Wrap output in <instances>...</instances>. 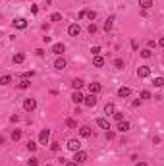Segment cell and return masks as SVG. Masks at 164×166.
Masks as SVG:
<instances>
[{
	"label": "cell",
	"mask_w": 164,
	"mask_h": 166,
	"mask_svg": "<svg viewBox=\"0 0 164 166\" xmlns=\"http://www.w3.org/2000/svg\"><path fill=\"white\" fill-rule=\"evenodd\" d=\"M48 139H50V129H41V133H39V143H41V145H47Z\"/></svg>",
	"instance_id": "cell-1"
},
{
	"label": "cell",
	"mask_w": 164,
	"mask_h": 166,
	"mask_svg": "<svg viewBox=\"0 0 164 166\" xmlns=\"http://www.w3.org/2000/svg\"><path fill=\"white\" fill-rule=\"evenodd\" d=\"M23 108H25L27 112H33L37 108V100L35 99H25L23 100Z\"/></svg>",
	"instance_id": "cell-2"
},
{
	"label": "cell",
	"mask_w": 164,
	"mask_h": 166,
	"mask_svg": "<svg viewBox=\"0 0 164 166\" xmlns=\"http://www.w3.org/2000/svg\"><path fill=\"white\" fill-rule=\"evenodd\" d=\"M68 149H69V151H73V153L81 151V141L79 139H69L68 141Z\"/></svg>",
	"instance_id": "cell-3"
},
{
	"label": "cell",
	"mask_w": 164,
	"mask_h": 166,
	"mask_svg": "<svg viewBox=\"0 0 164 166\" xmlns=\"http://www.w3.org/2000/svg\"><path fill=\"white\" fill-rule=\"evenodd\" d=\"M68 33H69V37H77V35L81 33V27H79V23H72V25L68 27Z\"/></svg>",
	"instance_id": "cell-4"
},
{
	"label": "cell",
	"mask_w": 164,
	"mask_h": 166,
	"mask_svg": "<svg viewBox=\"0 0 164 166\" xmlns=\"http://www.w3.org/2000/svg\"><path fill=\"white\" fill-rule=\"evenodd\" d=\"M85 160H87V155H85L83 151H75L73 153V162L81 164V162H85Z\"/></svg>",
	"instance_id": "cell-5"
},
{
	"label": "cell",
	"mask_w": 164,
	"mask_h": 166,
	"mask_svg": "<svg viewBox=\"0 0 164 166\" xmlns=\"http://www.w3.org/2000/svg\"><path fill=\"white\" fill-rule=\"evenodd\" d=\"M137 75L139 77H149L151 75V68L149 66H139L137 68Z\"/></svg>",
	"instance_id": "cell-6"
},
{
	"label": "cell",
	"mask_w": 164,
	"mask_h": 166,
	"mask_svg": "<svg viewBox=\"0 0 164 166\" xmlns=\"http://www.w3.org/2000/svg\"><path fill=\"white\" fill-rule=\"evenodd\" d=\"M72 100H73L75 104H79V103H85V97L81 95L79 91H73V95H72Z\"/></svg>",
	"instance_id": "cell-7"
},
{
	"label": "cell",
	"mask_w": 164,
	"mask_h": 166,
	"mask_svg": "<svg viewBox=\"0 0 164 166\" xmlns=\"http://www.w3.org/2000/svg\"><path fill=\"white\" fill-rule=\"evenodd\" d=\"M129 95H131L129 87H120L118 89V97H120V99H126V97H129Z\"/></svg>",
	"instance_id": "cell-8"
},
{
	"label": "cell",
	"mask_w": 164,
	"mask_h": 166,
	"mask_svg": "<svg viewBox=\"0 0 164 166\" xmlns=\"http://www.w3.org/2000/svg\"><path fill=\"white\" fill-rule=\"evenodd\" d=\"M64 50H66V46H64L62 43H56L54 46H52V52H54V54H58V56H62Z\"/></svg>",
	"instance_id": "cell-9"
},
{
	"label": "cell",
	"mask_w": 164,
	"mask_h": 166,
	"mask_svg": "<svg viewBox=\"0 0 164 166\" xmlns=\"http://www.w3.org/2000/svg\"><path fill=\"white\" fill-rule=\"evenodd\" d=\"M97 125H98V128H102V129H110V122L106 118H98L97 120Z\"/></svg>",
	"instance_id": "cell-10"
},
{
	"label": "cell",
	"mask_w": 164,
	"mask_h": 166,
	"mask_svg": "<svg viewBox=\"0 0 164 166\" xmlns=\"http://www.w3.org/2000/svg\"><path fill=\"white\" fill-rule=\"evenodd\" d=\"M85 104H87L89 108H93L97 104V97L95 95H89V97H85Z\"/></svg>",
	"instance_id": "cell-11"
},
{
	"label": "cell",
	"mask_w": 164,
	"mask_h": 166,
	"mask_svg": "<svg viewBox=\"0 0 164 166\" xmlns=\"http://www.w3.org/2000/svg\"><path fill=\"white\" fill-rule=\"evenodd\" d=\"M129 129V122H126V120H122V122H118V131L126 133Z\"/></svg>",
	"instance_id": "cell-12"
},
{
	"label": "cell",
	"mask_w": 164,
	"mask_h": 166,
	"mask_svg": "<svg viewBox=\"0 0 164 166\" xmlns=\"http://www.w3.org/2000/svg\"><path fill=\"white\" fill-rule=\"evenodd\" d=\"M14 25H16V29H25V27H27V21H25L23 18H19V19H16V21H14Z\"/></svg>",
	"instance_id": "cell-13"
},
{
	"label": "cell",
	"mask_w": 164,
	"mask_h": 166,
	"mask_svg": "<svg viewBox=\"0 0 164 166\" xmlns=\"http://www.w3.org/2000/svg\"><path fill=\"white\" fill-rule=\"evenodd\" d=\"M100 83H91L89 85V91H91V95H97V93H100Z\"/></svg>",
	"instance_id": "cell-14"
},
{
	"label": "cell",
	"mask_w": 164,
	"mask_h": 166,
	"mask_svg": "<svg viewBox=\"0 0 164 166\" xmlns=\"http://www.w3.org/2000/svg\"><path fill=\"white\" fill-rule=\"evenodd\" d=\"M93 64H95V68H102V66H104V58L98 54V56H95V58H93Z\"/></svg>",
	"instance_id": "cell-15"
},
{
	"label": "cell",
	"mask_w": 164,
	"mask_h": 166,
	"mask_svg": "<svg viewBox=\"0 0 164 166\" xmlns=\"http://www.w3.org/2000/svg\"><path fill=\"white\" fill-rule=\"evenodd\" d=\"M79 135L81 137H91V128H87V125L79 128Z\"/></svg>",
	"instance_id": "cell-16"
},
{
	"label": "cell",
	"mask_w": 164,
	"mask_h": 166,
	"mask_svg": "<svg viewBox=\"0 0 164 166\" xmlns=\"http://www.w3.org/2000/svg\"><path fill=\"white\" fill-rule=\"evenodd\" d=\"M139 6L143 10H149V8H153V0H139Z\"/></svg>",
	"instance_id": "cell-17"
},
{
	"label": "cell",
	"mask_w": 164,
	"mask_h": 166,
	"mask_svg": "<svg viewBox=\"0 0 164 166\" xmlns=\"http://www.w3.org/2000/svg\"><path fill=\"white\" fill-rule=\"evenodd\" d=\"M54 68H56V70H64V68H66V60L64 58H56Z\"/></svg>",
	"instance_id": "cell-18"
},
{
	"label": "cell",
	"mask_w": 164,
	"mask_h": 166,
	"mask_svg": "<svg viewBox=\"0 0 164 166\" xmlns=\"http://www.w3.org/2000/svg\"><path fill=\"white\" fill-rule=\"evenodd\" d=\"M112 23H114V15L104 21V25H102V27H104V31H110V29H112Z\"/></svg>",
	"instance_id": "cell-19"
},
{
	"label": "cell",
	"mask_w": 164,
	"mask_h": 166,
	"mask_svg": "<svg viewBox=\"0 0 164 166\" xmlns=\"http://www.w3.org/2000/svg\"><path fill=\"white\" fill-rule=\"evenodd\" d=\"M29 85H31V81H29V79H21V81H19V83H18V87H19V89H21V91H25V89H27V87H29Z\"/></svg>",
	"instance_id": "cell-20"
},
{
	"label": "cell",
	"mask_w": 164,
	"mask_h": 166,
	"mask_svg": "<svg viewBox=\"0 0 164 166\" xmlns=\"http://www.w3.org/2000/svg\"><path fill=\"white\" fill-rule=\"evenodd\" d=\"M104 112H106V114H116V108H114V104L108 103V104L104 106Z\"/></svg>",
	"instance_id": "cell-21"
},
{
	"label": "cell",
	"mask_w": 164,
	"mask_h": 166,
	"mask_svg": "<svg viewBox=\"0 0 164 166\" xmlns=\"http://www.w3.org/2000/svg\"><path fill=\"white\" fill-rule=\"evenodd\" d=\"M23 60H25V54H23V52H18V54L14 56V62H16V64H21Z\"/></svg>",
	"instance_id": "cell-22"
},
{
	"label": "cell",
	"mask_w": 164,
	"mask_h": 166,
	"mask_svg": "<svg viewBox=\"0 0 164 166\" xmlns=\"http://www.w3.org/2000/svg\"><path fill=\"white\" fill-rule=\"evenodd\" d=\"M72 87L75 89V91H79V89L83 87V81H81V79H73V81H72Z\"/></svg>",
	"instance_id": "cell-23"
},
{
	"label": "cell",
	"mask_w": 164,
	"mask_h": 166,
	"mask_svg": "<svg viewBox=\"0 0 164 166\" xmlns=\"http://www.w3.org/2000/svg\"><path fill=\"white\" fill-rule=\"evenodd\" d=\"M139 54H141V58H151V56H153V52H151V48H143Z\"/></svg>",
	"instance_id": "cell-24"
},
{
	"label": "cell",
	"mask_w": 164,
	"mask_h": 166,
	"mask_svg": "<svg viewBox=\"0 0 164 166\" xmlns=\"http://www.w3.org/2000/svg\"><path fill=\"white\" fill-rule=\"evenodd\" d=\"M114 68H118V70H124V60H122V58H116V60H114Z\"/></svg>",
	"instance_id": "cell-25"
},
{
	"label": "cell",
	"mask_w": 164,
	"mask_h": 166,
	"mask_svg": "<svg viewBox=\"0 0 164 166\" xmlns=\"http://www.w3.org/2000/svg\"><path fill=\"white\" fill-rule=\"evenodd\" d=\"M12 139L19 141V139H21V131H19V129H14V131H12Z\"/></svg>",
	"instance_id": "cell-26"
},
{
	"label": "cell",
	"mask_w": 164,
	"mask_h": 166,
	"mask_svg": "<svg viewBox=\"0 0 164 166\" xmlns=\"http://www.w3.org/2000/svg\"><path fill=\"white\" fill-rule=\"evenodd\" d=\"M37 147H39V145H37L35 141H29V143H27V151H31V153H35Z\"/></svg>",
	"instance_id": "cell-27"
},
{
	"label": "cell",
	"mask_w": 164,
	"mask_h": 166,
	"mask_svg": "<svg viewBox=\"0 0 164 166\" xmlns=\"http://www.w3.org/2000/svg\"><path fill=\"white\" fill-rule=\"evenodd\" d=\"M66 125H68V128H77V122H75V120H73V118H68V120H66Z\"/></svg>",
	"instance_id": "cell-28"
},
{
	"label": "cell",
	"mask_w": 164,
	"mask_h": 166,
	"mask_svg": "<svg viewBox=\"0 0 164 166\" xmlns=\"http://www.w3.org/2000/svg\"><path fill=\"white\" fill-rule=\"evenodd\" d=\"M50 21H62V14H58V12H54V14L50 15Z\"/></svg>",
	"instance_id": "cell-29"
},
{
	"label": "cell",
	"mask_w": 164,
	"mask_h": 166,
	"mask_svg": "<svg viewBox=\"0 0 164 166\" xmlns=\"http://www.w3.org/2000/svg\"><path fill=\"white\" fill-rule=\"evenodd\" d=\"M8 83H12V77H10V75H2V79H0V85H8Z\"/></svg>",
	"instance_id": "cell-30"
},
{
	"label": "cell",
	"mask_w": 164,
	"mask_h": 166,
	"mask_svg": "<svg viewBox=\"0 0 164 166\" xmlns=\"http://www.w3.org/2000/svg\"><path fill=\"white\" fill-rule=\"evenodd\" d=\"M164 85V77H154V87H162Z\"/></svg>",
	"instance_id": "cell-31"
},
{
	"label": "cell",
	"mask_w": 164,
	"mask_h": 166,
	"mask_svg": "<svg viewBox=\"0 0 164 166\" xmlns=\"http://www.w3.org/2000/svg\"><path fill=\"white\" fill-rule=\"evenodd\" d=\"M27 166H39V160H37L35 156H31V159L27 160Z\"/></svg>",
	"instance_id": "cell-32"
},
{
	"label": "cell",
	"mask_w": 164,
	"mask_h": 166,
	"mask_svg": "<svg viewBox=\"0 0 164 166\" xmlns=\"http://www.w3.org/2000/svg\"><path fill=\"white\" fill-rule=\"evenodd\" d=\"M87 31H89V33H91V35H95V33H97V25H95V23H89Z\"/></svg>",
	"instance_id": "cell-33"
},
{
	"label": "cell",
	"mask_w": 164,
	"mask_h": 166,
	"mask_svg": "<svg viewBox=\"0 0 164 166\" xmlns=\"http://www.w3.org/2000/svg\"><path fill=\"white\" fill-rule=\"evenodd\" d=\"M151 99V93L149 91H141V100H149Z\"/></svg>",
	"instance_id": "cell-34"
},
{
	"label": "cell",
	"mask_w": 164,
	"mask_h": 166,
	"mask_svg": "<svg viewBox=\"0 0 164 166\" xmlns=\"http://www.w3.org/2000/svg\"><path fill=\"white\" fill-rule=\"evenodd\" d=\"M87 18H89V19H91V21H93V19L97 18V12H95V10H89V12H87Z\"/></svg>",
	"instance_id": "cell-35"
},
{
	"label": "cell",
	"mask_w": 164,
	"mask_h": 166,
	"mask_svg": "<svg viewBox=\"0 0 164 166\" xmlns=\"http://www.w3.org/2000/svg\"><path fill=\"white\" fill-rule=\"evenodd\" d=\"M114 118H116L118 122H122V120H124V112H116V114H114Z\"/></svg>",
	"instance_id": "cell-36"
},
{
	"label": "cell",
	"mask_w": 164,
	"mask_h": 166,
	"mask_svg": "<svg viewBox=\"0 0 164 166\" xmlns=\"http://www.w3.org/2000/svg\"><path fill=\"white\" fill-rule=\"evenodd\" d=\"M114 137H116V133H114V131H106V139H108V141H112Z\"/></svg>",
	"instance_id": "cell-37"
},
{
	"label": "cell",
	"mask_w": 164,
	"mask_h": 166,
	"mask_svg": "<svg viewBox=\"0 0 164 166\" xmlns=\"http://www.w3.org/2000/svg\"><path fill=\"white\" fill-rule=\"evenodd\" d=\"M91 52H93L95 56H98V54H100V46H93V48H91Z\"/></svg>",
	"instance_id": "cell-38"
},
{
	"label": "cell",
	"mask_w": 164,
	"mask_h": 166,
	"mask_svg": "<svg viewBox=\"0 0 164 166\" xmlns=\"http://www.w3.org/2000/svg\"><path fill=\"white\" fill-rule=\"evenodd\" d=\"M33 75H35V72H25V74H23V79H29Z\"/></svg>",
	"instance_id": "cell-39"
},
{
	"label": "cell",
	"mask_w": 164,
	"mask_h": 166,
	"mask_svg": "<svg viewBox=\"0 0 164 166\" xmlns=\"http://www.w3.org/2000/svg\"><path fill=\"white\" fill-rule=\"evenodd\" d=\"M50 149H52V151H58L60 145H58V143H52V145H50Z\"/></svg>",
	"instance_id": "cell-40"
},
{
	"label": "cell",
	"mask_w": 164,
	"mask_h": 166,
	"mask_svg": "<svg viewBox=\"0 0 164 166\" xmlns=\"http://www.w3.org/2000/svg\"><path fill=\"white\" fill-rule=\"evenodd\" d=\"M85 15H87V10H81V12H79V19H83Z\"/></svg>",
	"instance_id": "cell-41"
},
{
	"label": "cell",
	"mask_w": 164,
	"mask_h": 166,
	"mask_svg": "<svg viewBox=\"0 0 164 166\" xmlns=\"http://www.w3.org/2000/svg\"><path fill=\"white\" fill-rule=\"evenodd\" d=\"M153 143H154V145H157V143H160V137H158V135H154V137H153Z\"/></svg>",
	"instance_id": "cell-42"
},
{
	"label": "cell",
	"mask_w": 164,
	"mask_h": 166,
	"mask_svg": "<svg viewBox=\"0 0 164 166\" xmlns=\"http://www.w3.org/2000/svg\"><path fill=\"white\" fill-rule=\"evenodd\" d=\"M31 12H33V14H37V12H39V6H35V4H33V6H31Z\"/></svg>",
	"instance_id": "cell-43"
},
{
	"label": "cell",
	"mask_w": 164,
	"mask_h": 166,
	"mask_svg": "<svg viewBox=\"0 0 164 166\" xmlns=\"http://www.w3.org/2000/svg\"><path fill=\"white\" fill-rule=\"evenodd\" d=\"M158 46H162V48H164V37L158 39Z\"/></svg>",
	"instance_id": "cell-44"
},
{
	"label": "cell",
	"mask_w": 164,
	"mask_h": 166,
	"mask_svg": "<svg viewBox=\"0 0 164 166\" xmlns=\"http://www.w3.org/2000/svg\"><path fill=\"white\" fill-rule=\"evenodd\" d=\"M66 166H77V162H66Z\"/></svg>",
	"instance_id": "cell-45"
},
{
	"label": "cell",
	"mask_w": 164,
	"mask_h": 166,
	"mask_svg": "<svg viewBox=\"0 0 164 166\" xmlns=\"http://www.w3.org/2000/svg\"><path fill=\"white\" fill-rule=\"evenodd\" d=\"M135 166H147V162H137Z\"/></svg>",
	"instance_id": "cell-46"
},
{
	"label": "cell",
	"mask_w": 164,
	"mask_h": 166,
	"mask_svg": "<svg viewBox=\"0 0 164 166\" xmlns=\"http://www.w3.org/2000/svg\"><path fill=\"white\" fill-rule=\"evenodd\" d=\"M44 166H52V164H44Z\"/></svg>",
	"instance_id": "cell-47"
}]
</instances>
